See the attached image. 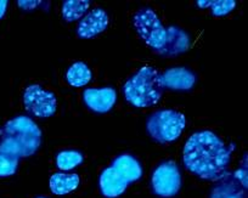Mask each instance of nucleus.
I'll return each mask as SVG.
<instances>
[{"label": "nucleus", "instance_id": "2", "mask_svg": "<svg viewBox=\"0 0 248 198\" xmlns=\"http://www.w3.org/2000/svg\"><path fill=\"white\" fill-rule=\"evenodd\" d=\"M1 144L18 157H30L42 144V131L31 118L25 116L11 119L1 129Z\"/></svg>", "mask_w": 248, "mask_h": 198}, {"label": "nucleus", "instance_id": "13", "mask_svg": "<svg viewBox=\"0 0 248 198\" xmlns=\"http://www.w3.org/2000/svg\"><path fill=\"white\" fill-rule=\"evenodd\" d=\"M112 168L116 169L128 183L139 180L142 175V168L139 161L130 154H122L117 157L112 163Z\"/></svg>", "mask_w": 248, "mask_h": 198}, {"label": "nucleus", "instance_id": "9", "mask_svg": "<svg viewBox=\"0 0 248 198\" xmlns=\"http://www.w3.org/2000/svg\"><path fill=\"white\" fill-rule=\"evenodd\" d=\"M83 99L88 108L96 113H106L116 104L117 94L112 88L87 89L83 94Z\"/></svg>", "mask_w": 248, "mask_h": 198}, {"label": "nucleus", "instance_id": "10", "mask_svg": "<svg viewBox=\"0 0 248 198\" xmlns=\"http://www.w3.org/2000/svg\"><path fill=\"white\" fill-rule=\"evenodd\" d=\"M100 190L107 198H116L123 195L128 187V181L118 173L114 168H106L100 175Z\"/></svg>", "mask_w": 248, "mask_h": 198}, {"label": "nucleus", "instance_id": "20", "mask_svg": "<svg viewBox=\"0 0 248 198\" xmlns=\"http://www.w3.org/2000/svg\"><path fill=\"white\" fill-rule=\"evenodd\" d=\"M17 4L21 9H25V10H32V9H35L38 5H40L42 1H18Z\"/></svg>", "mask_w": 248, "mask_h": 198}, {"label": "nucleus", "instance_id": "4", "mask_svg": "<svg viewBox=\"0 0 248 198\" xmlns=\"http://www.w3.org/2000/svg\"><path fill=\"white\" fill-rule=\"evenodd\" d=\"M186 125L183 113L174 109L157 111L147 119L146 129L150 137L159 144H168L178 139Z\"/></svg>", "mask_w": 248, "mask_h": 198}, {"label": "nucleus", "instance_id": "14", "mask_svg": "<svg viewBox=\"0 0 248 198\" xmlns=\"http://www.w3.org/2000/svg\"><path fill=\"white\" fill-rule=\"evenodd\" d=\"M79 176L77 174L56 173L50 178L49 186L54 195L62 196L71 193L79 186Z\"/></svg>", "mask_w": 248, "mask_h": 198}, {"label": "nucleus", "instance_id": "5", "mask_svg": "<svg viewBox=\"0 0 248 198\" xmlns=\"http://www.w3.org/2000/svg\"><path fill=\"white\" fill-rule=\"evenodd\" d=\"M134 27L138 34L150 47L158 51L166 42V28L157 14L151 9H141L134 16Z\"/></svg>", "mask_w": 248, "mask_h": 198}, {"label": "nucleus", "instance_id": "6", "mask_svg": "<svg viewBox=\"0 0 248 198\" xmlns=\"http://www.w3.org/2000/svg\"><path fill=\"white\" fill-rule=\"evenodd\" d=\"M23 104L28 113L38 118H49L54 116L57 107L55 95L38 84L30 85L25 90Z\"/></svg>", "mask_w": 248, "mask_h": 198}, {"label": "nucleus", "instance_id": "12", "mask_svg": "<svg viewBox=\"0 0 248 198\" xmlns=\"http://www.w3.org/2000/svg\"><path fill=\"white\" fill-rule=\"evenodd\" d=\"M164 88L173 90H190L195 85L196 77L191 71L184 67H175L161 75Z\"/></svg>", "mask_w": 248, "mask_h": 198}, {"label": "nucleus", "instance_id": "19", "mask_svg": "<svg viewBox=\"0 0 248 198\" xmlns=\"http://www.w3.org/2000/svg\"><path fill=\"white\" fill-rule=\"evenodd\" d=\"M236 3L233 0H223V1H212V14L216 17H221V16L228 15L229 13L235 9Z\"/></svg>", "mask_w": 248, "mask_h": 198}, {"label": "nucleus", "instance_id": "8", "mask_svg": "<svg viewBox=\"0 0 248 198\" xmlns=\"http://www.w3.org/2000/svg\"><path fill=\"white\" fill-rule=\"evenodd\" d=\"M108 26V15L102 9H94L80 20L77 28L78 37L90 39L104 32Z\"/></svg>", "mask_w": 248, "mask_h": 198}, {"label": "nucleus", "instance_id": "23", "mask_svg": "<svg viewBox=\"0 0 248 198\" xmlns=\"http://www.w3.org/2000/svg\"><path fill=\"white\" fill-rule=\"evenodd\" d=\"M40 198H44V197H40Z\"/></svg>", "mask_w": 248, "mask_h": 198}, {"label": "nucleus", "instance_id": "1", "mask_svg": "<svg viewBox=\"0 0 248 198\" xmlns=\"http://www.w3.org/2000/svg\"><path fill=\"white\" fill-rule=\"evenodd\" d=\"M230 158V150L220 137L208 130L195 133L184 146L185 167L204 180L218 181L225 178Z\"/></svg>", "mask_w": 248, "mask_h": 198}, {"label": "nucleus", "instance_id": "18", "mask_svg": "<svg viewBox=\"0 0 248 198\" xmlns=\"http://www.w3.org/2000/svg\"><path fill=\"white\" fill-rule=\"evenodd\" d=\"M83 163V154L78 151H62L56 157V166L60 170L68 171Z\"/></svg>", "mask_w": 248, "mask_h": 198}, {"label": "nucleus", "instance_id": "21", "mask_svg": "<svg viewBox=\"0 0 248 198\" xmlns=\"http://www.w3.org/2000/svg\"><path fill=\"white\" fill-rule=\"evenodd\" d=\"M6 6H8V1L6 0H0V18H3V16L5 15Z\"/></svg>", "mask_w": 248, "mask_h": 198}, {"label": "nucleus", "instance_id": "15", "mask_svg": "<svg viewBox=\"0 0 248 198\" xmlns=\"http://www.w3.org/2000/svg\"><path fill=\"white\" fill-rule=\"evenodd\" d=\"M68 84L75 88H82L92 80V71L84 62H76L66 73Z\"/></svg>", "mask_w": 248, "mask_h": 198}, {"label": "nucleus", "instance_id": "7", "mask_svg": "<svg viewBox=\"0 0 248 198\" xmlns=\"http://www.w3.org/2000/svg\"><path fill=\"white\" fill-rule=\"evenodd\" d=\"M152 190L161 197H173L181 186V175L175 162L168 161L159 164L152 174Z\"/></svg>", "mask_w": 248, "mask_h": 198}, {"label": "nucleus", "instance_id": "11", "mask_svg": "<svg viewBox=\"0 0 248 198\" xmlns=\"http://www.w3.org/2000/svg\"><path fill=\"white\" fill-rule=\"evenodd\" d=\"M190 46V38L187 33L178 27H169L166 30V42L158 54L163 56H176V55L185 52Z\"/></svg>", "mask_w": 248, "mask_h": 198}, {"label": "nucleus", "instance_id": "22", "mask_svg": "<svg viewBox=\"0 0 248 198\" xmlns=\"http://www.w3.org/2000/svg\"><path fill=\"white\" fill-rule=\"evenodd\" d=\"M197 5L200 6V8H211L212 5V1H197Z\"/></svg>", "mask_w": 248, "mask_h": 198}, {"label": "nucleus", "instance_id": "16", "mask_svg": "<svg viewBox=\"0 0 248 198\" xmlns=\"http://www.w3.org/2000/svg\"><path fill=\"white\" fill-rule=\"evenodd\" d=\"M89 6V0H66L62 4V16L67 22H75L87 15Z\"/></svg>", "mask_w": 248, "mask_h": 198}, {"label": "nucleus", "instance_id": "3", "mask_svg": "<svg viewBox=\"0 0 248 198\" xmlns=\"http://www.w3.org/2000/svg\"><path fill=\"white\" fill-rule=\"evenodd\" d=\"M161 73L152 67H142L125 84L124 96L135 107L155 106L163 95Z\"/></svg>", "mask_w": 248, "mask_h": 198}, {"label": "nucleus", "instance_id": "17", "mask_svg": "<svg viewBox=\"0 0 248 198\" xmlns=\"http://www.w3.org/2000/svg\"><path fill=\"white\" fill-rule=\"evenodd\" d=\"M18 159L20 157L15 152L0 144V176L14 175L17 170Z\"/></svg>", "mask_w": 248, "mask_h": 198}]
</instances>
